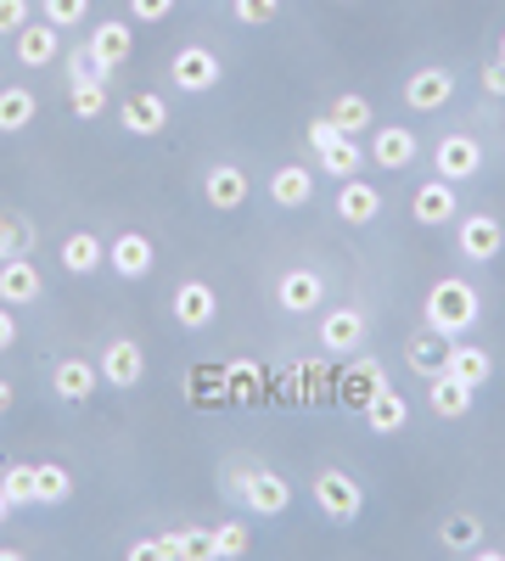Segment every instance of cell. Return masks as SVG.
<instances>
[{
    "mask_svg": "<svg viewBox=\"0 0 505 561\" xmlns=\"http://www.w3.org/2000/svg\"><path fill=\"white\" fill-rule=\"evenodd\" d=\"M96 370H102V382H113V388H135V382L147 377V354H141V343H129V337H113V343L102 348Z\"/></svg>",
    "mask_w": 505,
    "mask_h": 561,
    "instance_id": "cell-11",
    "label": "cell"
},
{
    "mask_svg": "<svg viewBox=\"0 0 505 561\" xmlns=\"http://www.w3.org/2000/svg\"><path fill=\"white\" fill-rule=\"evenodd\" d=\"M7 517H12V500H7V489H0V528H7Z\"/></svg>",
    "mask_w": 505,
    "mask_h": 561,
    "instance_id": "cell-47",
    "label": "cell"
},
{
    "mask_svg": "<svg viewBox=\"0 0 505 561\" xmlns=\"http://www.w3.org/2000/svg\"><path fill=\"white\" fill-rule=\"evenodd\" d=\"M365 343V314L354 304L332 309L326 320H320V348H332V354H354Z\"/></svg>",
    "mask_w": 505,
    "mask_h": 561,
    "instance_id": "cell-18",
    "label": "cell"
},
{
    "mask_svg": "<svg viewBox=\"0 0 505 561\" xmlns=\"http://www.w3.org/2000/svg\"><path fill=\"white\" fill-rule=\"evenodd\" d=\"M449 96H455V73H444V68H416L404 79V102L416 113H438V107H449Z\"/></svg>",
    "mask_w": 505,
    "mask_h": 561,
    "instance_id": "cell-14",
    "label": "cell"
},
{
    "mask_svg": "<svg viewBox=\"0 0 505 561\" xmlns=\"http://www.w3.org/2000/svg\"><path fill=\"white\" fill-rule=\"evenodd\" d=\"M96 382H102V370L90 365V359H62V365L51 370V388H57V399H68V404H84L90 393H96Z\"/></svg>",
    "mask_w": 505,
    "mask_h": 561,
    "instance_id": "cell-22",
    "label": "cell"
},
{
    "mask_svg": "<svg viewBox=\"0 0 505 561\" xmlns=\"http://www.w3.org/2000/svg\"><path fill=\"white\" fill-rule=\"evenodd\" d=\"M39 293H45V280L28 253L0 259V304H39Z\"/></svg>",
    "mask_w": 505,
    "mask_h": 561,
    "instance_id": "cell-13",
    "label": "cell"
},
{
    "mask_svg": "<svg viewBox=\"0 0 505 561\" xmlns=\"http://www.w3.org/2000/svg\"><path fill=\"white\" fill-rule=\"evenodd\" d=\"M253 550V528L248 523H219L214 528V556H248Z\"/></svg>",
    "mask_w": 505,
    "mask_h": 561,
    "instance_id": "cell-35",
    "label": "cell"
},
{
    "mask_svg": "<svg viewBox=\"0 0 505 561\" xmlns=\"http://www.w3.org/2000/svg\"><path fill=\"white\" fill-rule=\"evenodd\" d=\"M314 505L326 511L332 523L348 528V523H359V511H365V489L343 472V466H326V472L314 478Z\"/></svg>",
    "mask_w": 505,
    "mask_h": 561,
    "instance_id": "cell-2",
    "label": "cell"
},
{
    "mask_svg": "<svg viewBox=\"0 0 505 561\" xmlns=\"http://www.w3.org/2000/svg\"><path fill=\"white\" fill-rule=\"evenodd\" d=\"M314 163L326 169V174H337V180H354V174L365 169V152L354 147V135H337L332 147H320V152H314Z\"/></svg>",
    "mask_w": 505,
    "mask_h": 561,
    "instance_id": "cell-32",
    "label": "cell"
},
{
    "mask_svg": "<svg viewBox=\"0 0 505 561\" xmlns=\"http://www.w3.org/2000/svg\"><path fill=\"white\" fill-rule=\"evenodd\" d=\"M203 197H208L214 214H237V208L253 197V180H248V169H237V163H214V169L203 174Z\"/></svg>",
    "mask_w": 505,
    "mask_h": 561,
    "instance_id": "cell-4",
    "label": "cell"
},
{
    "mask_svg": "<svg viewBox=\"0 0 505 561\" xmlns=\"http://www.w3.org/2000/svg\"><path fill=\"white\" fill-rule=\"evenodd\" d=\"M12 343H18V314H12V304H0V354Z\"/></svg>",
    "mask_w": 505,
    "mask_h": 561,
    "instance_id": "cell-45",
    "label": "cell"
},
{
    "mask_svg": "<svg viewBox=\"0 0 505 561\" xmlns=\"http://www.w3.org/2000/svg\"><path fill=\"white\" fill-rule=\"evenodd\" d=\"M320 298H326V280H320V270H309V264H298V270H287L282 280H275V304H282L287 314H309Z\"/></svg>",
    "mask_w": 505,
    "mask_h": 561,
    "instance_id": "cell-12",
    "label": "cell"
},
{
    "mask_svg": "<svg viewBox=\"0 0 505 561\" xmlns=\"http://www.w3.org/2000/svg\"><path fill=\"white\" fill-rule=\"evenodd\" d=\"M68 102H73V118L96 124V118L107 113V79H79V84H68Z\"/></svg>",
    "mask_w": 505,
    "mask_h": 561,
    "instance_id": "cell-33",
    "label": "cell"
},
{
    "mask_svg": "<svg viewBox=\"0 0 505 561\" xmlns=\"http://www.w3.org/2000/svg\"><path fill=\"white\" fill-rule=\"evenodd\" d=\"M79 79H107L96 62H90V51H73L68 57V84H79Z\"/></svg>",
    "mask_w": 505,
    "mask_h": 561,
    "instance_id": "cell-43",
    "label": "cell"
},
{
    "mask_svg": "<svg viewBox=\"0 0 505 561\" xmlns=\"http://www.w3.org/2000/svg\"><path fill=\"white\" fill-rule=\"evenodd\" d=\"M102 264H107L102 237H90V230H73V237L62 242V270H68V275H90V270H102Z\"/></svg>",
    "mask_w": 505,
    "mask_h": 561,
    "instance_id": "cell-30",
    "label": "cell"
},
{
    "mask_svg": "<svg viewBox=\"0 0 505 561\" xmlns=\"http://www.w3.org/2000/svg\"><path fill=\"white\" fill-rule=\"evenodd\" d=\"M332 118H337L348 135H359V129H371V124H377L371 102H365V96H354V90H343V96L332 102Z\"/></svg>",
    "mask_w": 505,
    "mask_h": 561,
    "instance_id": "cell-34",
    "label": "cell"
},
{
    "mask_svg": "<svg viewBox=\"0 0 505 561\" xmlns=\"http://www.w3.org/2000/svg\"><path fill=\"white\" fill-rule=\"evenodd\" d=\"M28 23V0H0V34H18Z\"/></svg>",
    "mask_w": 505,
    "mask_h": 561,
    "instance_id": "cell-41",
    "label": "cell"
},
{
    "mask_svg": "<svg viewBox=\"0 0 505 561\" xmlns=\"http://www.w3.org/2000/svg\"><path fill=\"white\" fill-rule=\"evenodd\" d=\"M73 500V472L62 460H39L34 466V505H68Z\"/></svg>",
    "mask_w": 505,
    "mask_h": 561,
    "instance_id": "cell-29",
    "label": "cell"
},
{
    "mask_svg": "<svg viewBox=\"0 0 505 561\" xmlns=\"http://www.w3.org/2000/svg\"><path fill=\"white\" fill-rule=\"evenodd\" d=\"M12 39H18V62L23 68H45V62H57V51H62V28L45 23V18L39 23H23Z\"/></svg>",
    "mask_w": 505,
    "mask_h": 561,
    "instance_id": "cell-15",
    "label": "cell"
},
{
    "mask_svg": "<svg viewBox=\"0 0 505 561\" xmlns=\"http://www.w3.org/2000/svg\"><path fill=\"white\" fill-rule=\"evenodd\" d=\"M219 57L208 51V45H180L174 51V62H169V79L186 90V96H203V90H214L219 84Z\"/></svg>",
    "mask_w": 505,
    "mask_h": 561,
    "instance_id": "cell-3",
    "label": "cell"
},
{
    "mask_svg": "<svg viewBox=\"0 0 505 561\" xmlns=\"http://www.w3.org/2000/svg\"><path fill=\"white\" fill-rule=\"evenodd\" d=\"M269 197H275V208H309L314 203V169H298V163L275 169L269 174Z\"/></svg>",
    "mask_w": 505,
    "mask_h": 561,
    "instance_id": "cell-21",
    "label": "cell"
},
{
    "mask_svg": "<svg viewBox=\"0 0 505 561\" xmlns=\"http://www.w3.org/2000/svg\"><path fill=\"white\" fill-rule=\"evenodd\" d=\"M427 332H438V337H467L472 325H478V314H483V304H478V293H472V280H461V275H444V280H433V293H427Z\"/></svg>",
    "mask_w": 505,
    "mask_h": 561,
    "instance_id": "cell-1",
    "label": "cell"
},
{
    "mask_svg": "<svg viewBox=\"0 0 505 561\" xmlns=\"http://www.w3.org/2000/svg\"><path fill=\"white\" fill-rule=\"evenodd\" d=\"M34 113H39V102H34V90H28V84H0V135L28 129Z\"/></svg>",
    "mask_w": 505,
    "mask_h": 561,
    "instance_id": "cell-27",
    "label": "cell"
},
{
    "mask_svg": "<svg viewBox=\"0 0 505 561\" xmlns=\"http://www.w3.org/2000/svg\"><path fill=\"white\" fill-rule=\"evenodd\" d=\"M500 62H505V34H500Z\"/></svg>",
    "mask_w": 505,
    "mask_h": 561,
    "instance_id": "cell-48",
    "label": "cell"
},
{
    "mask_svg": "<svg viewBox=\"0 0 505 561\" xmlns=\"http://www.w3.org/2000/svg\"><path fill=\"white\" fill-rule=\"evenodd\" d=\"M444 354H449V337H438V332H422V337L404 343V365L416 370L422 382H433L438 370H444Z\"/></svg>",
    "mask_w": 505,
    "mask_h": 561,
    "instance_id": "cell-28",
    "label": "cell"
},
{
    "mask_svg": "<svg viewBox=\"0 0 505 561\" xmlns=\"http://www.w3.org/2000/svg\"><path fill=\"white\" fill-rule=\"evenodd\" d=\"M438 539H444V550H455V556H478V550H483V523L472 517V511H455V517H444Z\"/></svg>",
    "mask_w": 505,
    "mask_h": 561,
    "instance_id": "cell-31",
    "label": "cell"
},
{
    "mask_svg": "<svg viewBox=\"0 0 505 561\" xmlns=\"http://www.w3.org/2000/svg\"><path fill=\"white\" fill-rule=\"evenodd\" d=\"M0 489H7L12 511H18V505H34V466H12V472L0 478Z\"/></svg>",
    "mask_w": 505,
    "mask_h": 561,
    "instance_id": "cell-39",
    "label": "cell"
},
{
    "mask_svg": "<svg viewBox=\"0 0 505 561\" xmlns=\"http://www.w3.org/2000/svg\"><path fill=\"white\" fill-rule=\"evenodd\" d=\"M118 124H124L129 135H163V129H169V107H163V96L141 90V96H129V102L118 107Z\"/></svg>",
    "mask_w": 505,
    "mask_h": 561,
    "instance_id": "cell-20",
    "label": "cell"
},
{
    "mask_svg": "<svg viewBox=\"0 0 505 561\" xmlns=\"http://www.w3.org/2000/svg\"><path fill=\"white\" fill-rule=\"evenodd\" d=\"M371 158L382 169H410V163H416V135H410L404 124H382L377 140H371Z\"/></svg>",
    "mask_w": 505,
    "mask_h": 561,
    "instance_id": "cell-26",
    "label": "cell"
},
{
    "mask_svg": "<svg viewBox=\"0 0 505 561\" xmlns=\"http://www.w3.org/2000/svg\"><path fill=\"white\" fill-rule=\"evenodd\" d=\"M433 169H438V180H472L478 169H483V147H478V135H444L438 140V152H433Z\"/></svg>",
    "mask_w": 505,
    "mask_h": 561,
    "instance_id": "cell-9",
    "label": "cell"
},
{
    "mask_svg": "<svg viewBox=\"0 0 505 561\" xmlns=\"http://www.w3.org/2000/svg\"><path fill=\"white\" fill-rule=\"evenodd\" d=\"M12 399H18V393H12V382H7V377H0V415H7V410H12Z\"/></svg>",
    "mask_w": 505,
    "mask_h": 561,
    "instance_id": "cell-46",
    "label": "cell"
},
{
    "mask_svg": "<svg viewBox=\"0 0 505 561\" xmlns=\"http://www.w3.org/2000/svg\"><path fill=\"white\" fill-rule=\"evenodd\" d=\"M231 12H237V23H248V28H264V23H275V18H282V0H231Z\"/></svg>",
    "mask_w": 505,
    "mask_h": 561,
    "instance_id": "cell-38",
    "label": "cell"
},
{
    "mask_svg": "<svg viewBox=\"0 0 505 561\" xmlns=\"http://www.w3.org/2000/svg\"><path fill=\"white\" fill-rule=\"evenodd\" d=\"M169 314H174V325H186V332H203V325L219 314V298H214L208 280H180L174 298H169Z\"/></svg>",
    "mask_w": 505,
    "mask_h": 561,
    "instance_id": "cell-10",
    "label": "cell"
},
{
    "mask_svg": "<svg viewBox=\"0 0 505 561\" xmlns=\"http://www.w3.org/2000/svg\"><path fill=\"white\" fill-rule=\"evenodd\" d=\"M12 253H34V225L0 219V259H12Z\"/></svg>",
    "mask_w": 505,
    "mask_h": 561,
    "instance_id": "cell-37",
    "label": "cell"
},
{
    "mask_svg": "<svg viewBox=\"0 0 505 561\" xmlns=\"http://www.w3.org/2000/svg\"><path fill=\"white\" fill-rule=\"evenodd\" d=\"M483 90H489V96H500V102H505V62H500V57H494V62L483 68Z\"/></svg>",
    "mask_w": 505,
    "mask_h": 561,
    "instance_id": "cell-44",
    "label": "cell"
},
{
    "mask_svg": "<svg viewBox=\"0 0 505 561\" xmlns=\"http://www.w3.org/2000/svg\"><path fill=\"white\" fill-rule=\"evenodd\" d=\"M410 214H416V225H449L455 214H461V197H455V180H427L416 197H410Z\"/></svg>",
    "mask_w": 505,
    "mask_h": 561,
    "instance_id": "cell-17",
    "label": "cell"
},
{
    "mask_svg": "<svg viewBox=\"0 0 505 561\" xmlns=\"http://www.w3.org/2000/svg\"><path fill=\"white\" fill-rule=\"evenodd\" d=\"M84 51H90V62H96L107 79L129 62V51H135V34H129V23H96V28H90V39H84Z\"/></svg>",
    "mask_w": 505,
    "mask_h": 561,
    "instance_id": "cell-6",
    "label": "cell"
},
{
    "mask_svg": "<svg viewBox=\"0 0 505 561\" xmlns=\"http://www.w3.org/2000/svg\"><path fill=\"white\" fill-rule=\"evenodd\" d=\"M365 415V427H371L377 438H393V433H404V421H410V404H404V393H393V388H382L371 404L359 410Z\"/></svg>",
    "mask_w": 505,
    "mask_h": 561,
    "instance_id": "cell-24",
    "label": "cell"
},
{
    "mask_svg": "<svg viewBox=\"0 0 505 561\" xmlns=\"http://www.w3.org/2000/svg\"><path fill=\"white\" fill-rule=\"evenodd\" d=\"M107 264H113L124 280H141V275H152V264H158V248H152V237H147V230H118V237L107 242Z\"/></svg>",
    "mask_w": 505,
    "mask_h": 561,
    "instance_id": "cell-7",
    "label": "cell"
},
{
    "mask_svg": "<svg viewBox=\"0 0 505 561\" xmlns=\"http://www.w3.org/2000/svg\"><path fill=\"white\" fill-rule=\"evenodd\" d=\"M242 505L253 511V517H282V511L292 505V483L282 478V472H248L242 478Z\"/></svg>",
    "mask_w": 505,
    "mask_h": 561,
    "instance_id": "cell-8",
    "label": "cell"
},
{
    "mask_svg": "<svg viewBox=\"0 0 505 561\" xmlns=\"http://www.w3.org/2000/svg\"><path fill=\"white\" fill-rule=\"evenodd\" d=\"M174 12V0H129V18L135 23H163Z\"/></svg>",
    "mask_w": 505,
    "mask_h": 561,
    "instance_id": "cell-40",
    "label": "cell"
},
{
    "mask_svg": "<svg viewBox=\"0 0 505 561\" xmlns=\"http://www.w3.org/2000/svg\"><path fill=\"white\" fill-rule=\"evenodd\" d=\"M382 388H388V377H382L377 359H354V365L343 370V404H354V410H365Z\"/></svg>",
    "mask_w": 505,
    "mask_h": 561,
    "instance_id": "cell-25",
    "label": "cell"
},
{
    "mask_svg": "<svg viewBox=\"0 0 505 561\" xmlns=\"http://www.w3.org/2000/svg\"><path fill=\"white\" fill-rule=\"evenodd\" d=\"M455 248H461V259H472V264H489L505 248V225L494 214H467L461 230H455Z\"/></svg>",
    "mask_w": 505,
    "mask_h": 561,
    "instance_id": "cell-5",
    "label": "cell"
},
{
    "mask_svg": "<svg viewBox=\"0 0 505 561\" xmlns=\"http://www.w3.org/2000/svg\"><path fill=\"white\" fill-rule=\"evenodd\" d=\"M444 370H449L455 382H467L472 393H483V382L494 377V359H489L483 348H472V343L455 337V343H449V354H444Z\"/></svg>",
    "mask_w": 505,
    "mask_h": 561,
    "instance_id": "cell-19",
    "label": "cell"
},
{
    "mask_svg": "<svg viewBox=\"0 0 505 561\" xmlns=\"http://www.w3.org/2000/svg\"><path fill=\"white\" fill-rule=\"evenodd\" d=\"M382 214V192H377V185L371 180H337V219L343 225H371Z\"/></svg>",
    "mask_w": 505,
    "mask_h": 561,
    "instance_id": "cell-16",
    "label": "cell"
},
{
    "mask_svg": "<svg viewBox=\"0 0 505 561\" xmlns=\"http://www.w3.org/2000/svg\"><path fill=\"white\" fill-rule=\"evenodd\" d=\"M337 135H348V129H343L337 118H314V124H309V147L320 152V147H332V140H337Z\"/></svg>",
    "mask_w": 505,
    "mask_h": 561,
    "instance_id": "cell-42",
    "label": "cell"
},
{
    "mask_svg": "<svg viewBox=\"0 0 505 561\" xmlns=\"http://www.w3.org/2000/svg\"><path fill=\"white\" fill-rule=\"evenodd\" d=\"M45 7V23H57V28H79L90 18V0H39Z\"/></svg>",
    "mask_w": 505,
    "mask_h": 561,
    "instance_id": "cell-36",
    "label": "cell"
},
{
    "mask_svg": "<svg viewBox=\"0 0 505 561\" xmlns=\"http://www.w3.org/2000/svg\"><path fill=\"white\" fill-rule=\"evenodd\" d=\"M427 388H433L427 404H433V415H444V421H461V415H472V404H478V393H472L467 382H455L449 370H438Z\"/></svg>",
    "mask_w": 505,
    "mask_h": 561,
    "instance_id": "cell-23",
    "label": "cell"
}]
</instances>
